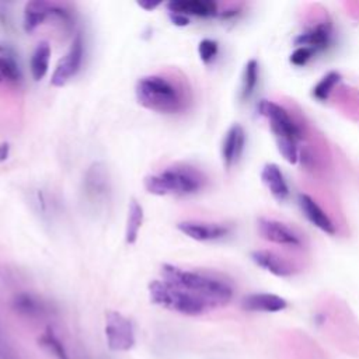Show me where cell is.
Listing matches in <instances>:
<instances>
[{"instance_id": "cell-1", "label": "cell", "mask_w": 359, "mask_h": 359, "mask_svg": "<svg viewBox=\"0 0 359 359\" xmlns=\"http://www.w3.org/2000/svg\"><path fill=\"white\" fill-rule=\"evenodd\" d=\"M138 103L159 114H178L187 110L191 96L184 82L166 73L143 76L135 86Z\"/></svg>"}, {"instance_id": "cell-2", "label": "cell", "mask_w": 359, "mask_h": 359, "mask_svg": "<svg viewBox=\"0 0 359 359\" xmlns=\"http://www.w3.org/2000/svg\"><path fill=\"white\" fill-rule=\"evenodd\" d=\"M160 274L163 281L204 299L212 309L229 305L235 295L230 282L211 272L191 271L173 264H163Z\"/></svg>"}, {"instance_id": "cell-3", "label": "cell", "mask_w": 359, "mask_h": 359, "mask_svg": "<svg viewBox=\"0 0 359 359\" xmlns=\"http://www.w3.org/2000/svg\"><path fill=\"white\" fill-rule=\"evenodd\" d=\"M207 186L205 174L191 166H173L145 177V190L156 197H187L200 193Z\"/></svg>"}, {"instance_id": "cell-4", "label": "cell", "mask_w": 359, "mask_h": 359, "mask_svg": "<svg viewBox=\"0 0 359 359\" xmlns=\"http://www.w3.org/2000/svg\"><path fill=\"white\" fill-rule=\"evenodd\" d=\"M149 296L154 305L186 316H201L212 310L204 299L163 279H154L149 284Z\"/></svg>"}, {"instance_id": "cell-5", "label": "cell", "mask_w": 359, "mask_h": 359, "mask_svg": "<svg viewBox=\"0 0 359 359\" xmlns=\"http://www.w3.org/2000/svg\"><path fill=\"white\" fill-rule=\"evenodd\" d=\"M257 111L261 117L268 119L274 138L288 136L296 139L298 142L303 139L300 128L282 105L270 100H261L257 105Z\"/></svg>"}, {"instance_id": "cell-6", "label": "cell", "mask_w": 359, "mask_h": 359, "mask_svg": "<svg viewBox=\"0 0 359 359\" xmlns=\"http://www.w3.org/2000/svg\"><path fill=\"white\" fill-rule=\"evenodd\" d=\"M85 57V43L80 34H78L73 38V43L66 52L65 57L58 62L52 76H51V85L54 87H64L66 86L79 72L82 62Z\"/></svg>"}, {"instance_id": "cell-7", "label": "cell", "mask_w": 359, "mask_h": 359, "mask_svg": "<svg viewBox=\"0 0 359 359\" xmlns=\"http://www.w3.org/2000/svg\"><path fill=\"white\" fill-rule=\"evenodd\" d=\"M257 229L260 236L272 244L285 246L291 249H300L303 240L300 235L284 222L271 218H260L257 221Z\"/></svg>"}, {"instance_id": "cell-8", "label": "cell", "mask_w": 359, "mask_h": 359, "mask_svg": "<svg viewBox=\"0 0 359 359\" xmlns=\"http://www.w3.org/2000/svg\"><path fill=\"white\" fill-rule=\"evenodd\" d=\"M105 337L114 351H128L135 344L133 327L129 318L118 312H108L105 316Z\"/></svg>"}, {"instance_id": "cell-9", "label": "cell", "mask_w": 359, "mask_h": 359, "mask_svg": "<svg viewBox=\"0 0 359 359\" xmlns=\"http://www.w3.org/2000/svg\"><path fill=\"white\" fill-rule=\"evenodd\" d=\"M86 198L94 204H104L110 196V175L104 163L94 161L86 171L83 180Z\"/></svg>"}, {"instance_id": "cell-10", "label": "cell", "mask_w": 359, "mask_h": 359, "mask_svg": "<svg viewBox=\"0 0 359 359\" xmlns=\"http://www.w3.org/2000/svg\"><path fill=\"white\" fill-rule=\"evenodd\" d=\"M177 230L196 242H217L229 235V228L221 224L200 221H183L177 224Z\"/></svg>"}, {"instance_id": "cell-11", "label": "cell", "mask_w": 359, "mask_h": 359, "mask_svg": "<svg viewBox=\"0 0 359 359\" xmlns=\"http://www.w3.org/2000/svg\"><path fill=\"white\" fill-rule=\"evenodd\" d=\"M246 131L240 124H233L222 142V161L225 168L230 170L236 166L244 152Z\"/></svg>"}, {"instance_id": "cell-12", "label": "cell", "mask_w": 359, "mask_h": 359, "mask_svg": "<svg viewBox=\"0 0 359 359\" xmlns=\"http://www.w3.org/2000/svg\"><path fill=\"white\" fill-rule=\"evenodd\" d=\"M298 204L305 215V218L318 230H321L325 235L334 236L337 233L335 225L330 219V217L321 210V207L307 194H299L298 197Z\"/></svg>"}, {"instance_id": "cell-13", "label": "cell", "mask_w": 359, "mask_h": 359, "mask_svg": "<svg viewBox=\"0 0 359 359\" xmlns=\"http://www.w3.org/2000/svg\"><path fill=\"white\" fill-rule=\"evenodd\" d=\"M251 260L256 265L278 278H288L295 272L289 261L272 250H256L251 253Z\"/></svg>"}, {"instance_id": "cell-14", "label": "cell", "mask_w": 359, "mask_h": 359, "mask_svg": "<svg viewBox=\"0 0 359 359\" xmlns=\"http://www.w3.org/2000/svg\"><path fill=\"white\" fill-rule=\"evenodd\" d=\"M288 307V302L275 293H250L242 299V309L253 313H278Z\"/></svg>"}, {"instance_id": "cell-15", "label": "cell", "mask_w": 359, "mask_h": 359, "mask_svg": "<svg viewBox=\"0 0 359 359\" xmlns=\"http://www.w3.org/2000/svg\"><path fill=\"white\" fill-rule=\"evenodd\" d=\"M167 9L171 13H180L187 17H214L219 15L218 3L212 0H175L167 5Z\"/></svg>"}, {"instance_id": "cell-16", "label": "cell", "mask_w": 359, "mask_h": 359, "mask_svg": "<svg viewBox=\"0 0 359 359\" xmlns=\"http://www.w3.org/2000/svg\"><path fill=\"white\" fill-rule=\"evenodd\" d=\"M332 41V27L330 23H320L307 31L299 34L293 44L299 47H306L313 51H323L325 50Z\"/></svg>"}, {"instance_id": "cell-17", "label": "cell", "mask_w": 359, "mask_h": 359, "mask_svg": "<svg viewBox=\"0 0 359 359\" xmlns=\"http://www.w3.org/2000/svg\"><path fill=\"white\" fill-rule=\"evenodd\" d=\"M261 180L268 189L271 196L278 201L284 203L289 197V187L281 167L275 163H267L261 170Z\"/></svg>"}, {"instance_id": "cell-18", "label": "cell", "mask_w": 359, "mask_h": 359, "mask_svg": "<svg viewBox=\"0 0 359 359\" xmlns=\"http://www.w3.org/2000/svg\"><path fill=\"white\" fill-rule=\"evenodd\" d=\"M57 3L43 2V0H34L29 2L24 8L23 27L26 33H34L47 19L54 17Z\"/></svg>"}, {"instance_id": "cell-19", "label": "cell", "mask_w": 359, "mask_h": 359, "mask_svg": "<svg viewBox=\"0 0 359 359\" xmlns=\"http://www.w3.org/2000/svg\"><path fill=\"white\" fill-rule=\"evenodd\" d=\"M143 207L136 198H131L128 204V215H126V226H125V242L132 246L138 242L142 225H143Z\"/></svg>"}, {"instance_id": "cell-20", "label": "cell", "mask_w": 359, "mask_h": 359, "mask_svg": "<svg viewBox=\"0 0 359 359\" xmlns=\"http://www.w3.org/2000/svg\"><path fill=\"white\" fill-rule=\"evenodd\" d=\"M51 45L47 41L40 43L33 55H31V61H30V71H31V76L36 82L43 80L48 71H50V61H51Z\"/></svg>"}, {"instance_id": "cell-21", "label": "cell", "mask_w": 359, "mask_h": 359, "mask_svg": "<svg viewBox=\"0 0 359 359\" xmlns=\"http://www.w3.org/2000/svg\"><path fill=\"white\" fill-rule=\"evenodd\" d=\"M0 72L8 83L19 85L22 82V69L17 64V58L13 50L5 44H0Z\"/></svg>"}, {"instance_id": "cell-22", "label": "cell", "mask_w": 359, "mask_h": 359, "mask_svg": "<svg viewBox=\"0 0 359 359\" xmlns=\"http://www.w3.org/2000/svg\"><path fill=\"white\" fill-rule=\"evenodd\" d=\"M258 76H260V65L256 59H250L243 71L242 75V87H240V98L243 101L249 100L258 85Z\"/></svg>"}, {"instance_id": "cell-23", "label": "cell", "mask_w": 359, "mask_h": 359, "mask_svg": "<svg viewBox=\"0 0 359 359\" xmlns=\"http://www.w3.org/2000/svg\"><path fill=\"white\" fill-rule=\"evenodd\" d=\"M341 82V75L338 72H328L324 75L320 82L313 87V97L318 101L328 100L334 87Z\"/></svg>"}, {"instance_id": "cell-24", "label": "cell", "mask_w": 359, "mask_h": 359, "mask_svg": "<svg viewBox=\"0 0 359 359\" xmlns=\"http://www.w3.org/2000/svg\"><path fill=\"white\" fill-rule=\"evenodd\" d=\"M278 152L281 156L289 163V164H296L299 161V147H298V140L288 136H278L275 138Z\"/></svg>"}, {"instance_id": "cell-25", "label": "cell", "mask_w": 359, "mask_h": 359, "mask_svg": "<svg viewBox=\"0 0 359 359\" xmlns=\"http://www.w3.org/2000/svg\"><path fill=\"white\" fill-rule=\"evenodd\" d=\"M219 54V44L215 40L211 38H204L198 44V55L203 61V64L210 65L212 64Z\"/></svg>"}, {"instance_id": "cell-26", "label": "cell", "mask_w": 359, "mask_h": 359, "mask_svg": "<svg viewBox=\"0 0 359 359\" xmlns=\"http://www.w3.org/2000/svg\"><path fill=\"white\" fill-rule=\"evenodd\" d=\"M41 344L45 345L47 348H50L51 352L55 353V356L58 359H69L68 355L65 353V349L62 346V344L59 342V339L52 334V332H45L43 337H41Z\"/></svg>"}, {"instance_id": "cell-27", "label": "cell", "mask_w": 359, "mask_h": 359, "mask_svg": "<svg viewBox=\"0 0 359 359\" xmlns=\"http://www.w3.org/2000/svg\"><path fill=\"white\" fill-rule=\"evenodd\" d=\"M314 54H316V51H313V50H310V48L299 47V48H296V50L291 54L289 61H291L292 65L300 68V66L307 65V62L314 57Z\"/></svg>"}, {"instance_id": "cell-28", "label": "cell", "mask_w": 359, "mask_h": 359, "mask_svg": "<svg viewBox=\"0 0 359 359\" xmlns=\"http://www.w3.org/2000/svg\"><path fill=\"white\" fill-rule=\"evenodd\" d=\"M168 19H170L171 24H174L175 27H187L191 23L190 17H187L184 15H180V13L168 12Z\"/></svg>"}, {"instance_id": "cell-29", "label": "cell", "mask_w": 359, "mask_h": 359, "mask_svg": "<svg viewBox=\"0 0 359 359\" xmlns=\"http://www.w3.org/2000/svg\"><path fill=\"white\" fill-rule=\"evenodd\" d=\"M10 156V143L9 142H2L0 143V163H3L9 159Z\"/></svg>"}, {"instance_id": "cell-30", "label": "cell", "mask_w": 359, "mask_h": 359, "mask_svg": "<svg viewBox=\"0 0 359 359\" xmlns=\"http://www.w3.org/2000/svg\"><path fill=\"white\" fill-rule=\"evenodd\" d=\"M138 6L142 8L143 10H146V12H152V10L157 9V8L160 6V3H146V2H140V3H138Z\"/></svg>"}, {"instance_id": "cell-31", "label": "cell", "mask_w": 359, "mask_h": 359, "mask_svg": "<svg viewBox=\"0 0 359 359\" xmlns=\"http://www.w3.org/2000/svg\"><path fill=\"white\" fill-rule=\"evenodd\" d=\"M3 82H6V80H5V76L2 75V72H0V85H2Z\"/></svg>"}]
</instances>
